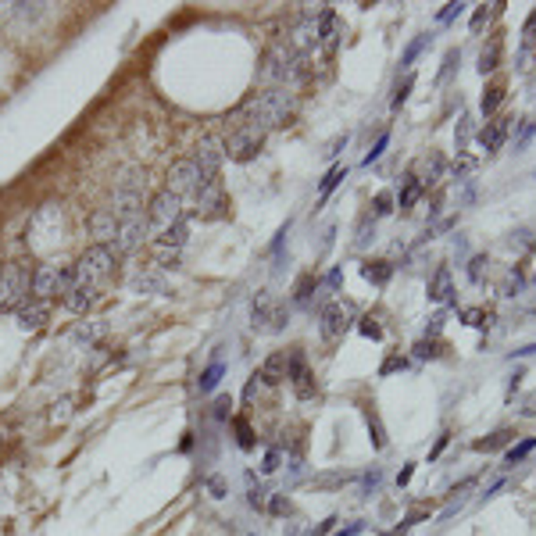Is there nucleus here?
I'll list each match as a JSON object with an SVG mask.
<instances>
[{
	"label": "nucleus",
	"mask_w": 536,
	"mask_h": 536,
	"mask_svg": "<svg viewBox=\"0 0 536 536\" xmlns=\"http://www.w3.org/2000/svg\"><path fill=\"white\" fill-rule=\"evenodd\" d=\"M294 115V93L287 86H272V89H261L254 93L243 111H240V122L254 125V129L268 133V129H279V125H287Z\"/></svg>",
	"instance_id": "1"
},
{
	"label": "nucleus",
	"mask_w": 536,
	"mask_h": 536,
	"mask_svg": "<svg viewBox=\"0 0 536 536\" xmlns=\"http://www.w3.org/2000/svg\"><path fill=\"white\" fill-rule=\"evenodd\" d=\"M33 272L29 261H8L0 268V311H15L33 297Z\"/></svg>",
	"instance_id": "2"
},
{
	"label": "nucleus",
	"mask_w": 536,
	"mask_h": 536,
	"mask_svg": "<svg viewBox=\"0 0 536 536\" xmlns=\"http://www.w3.org/2000/svg\"><path fill=\"white\" fill-rule=\"evenodd\" d=\"M115 250L108 247V243H93V247H86L82 254H79V261L72 265L75 268V287H101V282L115 272Z\"/></svg>",
	"instance_id": "3"
},
{
	"label": "nucleus",
	"mask_w": 536,
	"mask_h": 536,
	"mask_svg": "<svg viewBox=\"0 0 536 536\" xmlns=\"http://www.w3.org/2000/svg\"><path fill=\"white\" fill-rule=\"evenodd\" d=\"M75 290V268L72 265H40L33 272V297L50 300V297H68Z\"/></svg>",
	"instance_id": "4"
},
{
	"label": "nucleus",
	"mask_w": 536,
	"mask_h": 536,
	"mask_svg": "<svg viewBox=\"0 0 536 536\" xmlns=\"http://www.w3.org/2000/svg\"><path fill=\"white\" fill-rule=\"evenodd\" d=\"M261 143H265V133L254 129V125H247V122H240V118L233 122L229 136L222 140L229 161H250V157H258L261 154Z\"/></svg>",
	"instance_id": "5"
},
{
	"label": "nucleus",
	"mask_w": 536,
	"mask_h": 536,
	"mask_svg": "<svg viewBox=\"0 0 536 536\" xmlns=\"http://www.w3.org/2000/svg\"><path fill=\"white\" fill-rule=\"evenodd\" d=\"M182 197H175V194H168V190H161V194H154L150 197V204H147V226H150V236H161L168 226H175L179 218L186 215L182 211Z\"/></svg>",
	"instance_id": "6"
},
{
	"label": "nucleus",
	"mask_w": 536,
	"mask_h": 536,
	"mask_svg": "<svg viewBox=\"0 0 536 536\" xmlns=\"http://www.w3.org/2000/svg\"><path fill=\"white\" fill-rule=\"evenodd\" d=\"M201 182H204V175H201V168H197L194 157H179V161H172V168H168L165 190L186 201V197H194L201 190Z\"/></svg>",
	"instance_id": "7"
},
{
	"label": "nucleus",
	"mask_w": 536,
	"mask_h": 536,
	"mask_svg": "<svg viewBox=\"0 0 536 536\" xmlns=\"http://www.w3.org/2000/svg\"><path fill=\"white\" fill-rule=\"evenodd\" d=\"M147 240H150V226H147V215H140V218H129V222H118V233L108 247L115 250V258H122V254H133Z\"/></svg>",
	"instance_id": "8"
},
{
	"label": "nucleus",
	"mask_w": 536,
	"mask_h": 536,
	"mask_svg": "<svg viewBox=\"0 0 536 536\" xmlns=\"http://www.w3.org/2000/svg\"><path fill=\"white\" fill-rule=\"evenodd\" d=\"M190 201H194V211H197L201 218H218V215H226V186H222V179H204L201 190H197Z\"/></svg>",
	"instance_id": "9"
},
{
	"label": "nucleus",
	"mask_w": 536,
	"mask_h": 536,
	"mask_svg": "<svg viewBox=\"0 0 536 536\" xmlns=\"http://www.w3.org/2000/svg\"><path fill=\"white\" fill-rule=\"evenodd\" d=\"M190 157L197 161L204 179H218V168H222V161H226V147H222L218 136H201V143L194 147Z\"/></svg>",
	"instance_id": "10"
},
{
	"label": "nucleus",
	"mask_w": 536,
	"mask_h": 536,
	"mask_svg": "<svg viewBox=\"0 0 536 536\" xmlns=\"http://www.w3.org/2000/svg\"><path fill=\"white\" fill-rule=\"evenodd\" d=\"M287 322H290V311L282 307V304H275L268 294H261V297L254 300V329L275 333V329H282Z\"/></svg>",
	"instance_id": "11"
},
{
	"label": "nucleus",
	"mask_w": 536,
	"mask_h": 536,
	"mask_svg": "<svg viewBox=\"0 0 536 536\" xmlns=\"http://www.w3.org/2000/svg\"><path fill=\"white\" fill-rule=\"evenodd\" d=\"M287 379L294 383V390H297V397H314V375H311V368H307V358H304V351L300 347H294V351L287 354Z\"/></svg>",
	"instance_id": "12"
},
{
	"label": "nucleus",
	"mask_w": 536,
	"mask_h": 536,
	"mask_svg": "<svg viewBox=\"0 0 536 536\" xmlns=\"http://www.w3.org/2000/svg\"><path fill=\"white\" fill-rule=\"evenodd\" d=\"M354 319V307L347 304V300H333L322 307V336L326 340H340L347 333V326H351Z\"/></svg>",
	"instance_id": "13"
},
{
	"label": "nucleus",
	"mask_w": 536,
	"mask_h": 536,
	"mask_svg": "<svg viewBox=\"0 0 536 536\" xmlns=\"http://www.w3.org/2000/svg\"><path fill=\"white\" fill-rule=\"evenodd\" d=\"M340 40H343V22H340V15L333 8H322L319 11V47L326 54H333L340 47Z\"/></svg>",
	"instance_id": "14"
},
{
	"label": "nucleus",
	"mask_w": 536,
	"mask_h": 536,
	"mask_svg": "<svg viewBox=\"0 0 536 536\" xmlns=\"http://www.w3.org/2000/svg\"><path fill=\"white\" fill-rule=\"evenodd\" d=\"M15 319H18V326L22 329H40L43 322H47V300H36V297H29L25 304H18L15 307Z\"/></svg>",
	"instance_id": "15"
},
{
	"label": "nucleus",
	"mask_w": 536,
	"mask_h": 536,
	"mask_svg": "<svg viewBox=\"0 0 536 536\" xmlns=\"http://www.w3.org/2000/svg\"><path fill=\"white\" fill-rule=\"evenodd\" d=\"M111 215L118 218V222H129V218H140V215H147V208H143V194H118V190H115V201H111Z\"/></svg>",
	"instance_id": "16"
},
{
	"label": "nucleus",
	"mask_w": 536,
	"mask_h": 536,
	"mask_svg": "<svg viewBox=\"0 0 536 536\" xmlns=\"http://www.w3.org/2000/svg\"><path fill=\"white\" fill-rule=\"evenodd\" d=\"M89 233L97 236V243H111L115 233H118V218L111 215V208H101L89 215Z\"/></svg>",
	"instance_id": "17"
},
{
	"label": "nucleus",
	"mask_w": 536,
	"mask_h": 536,
	"mask_svg": "<svg viewBox=\"0 0 536 536\" xmlns=\"http://www.w3.org/2000/svg\"><path fill=\"white\" fill-rule=\"evenodd\" d=\"M504 140H508V118H493L483 125V133H479V147L486 154H497L504 147Z\"/></svg>",
	"instance_id": "18"
},
{
	"label": "nucleus",
	"mask_w": 536,
	"mask_h": 536,
	"mask_svg": "<svg viewBox=\"0 0 536 536\" xmlns=\"http://www.w3.org/2000/svg\"><path fill=\"white\" fill-rule=\"evenodd\" d=\"M258 379L265 386H279L282 379H287V354H268L265 365H261V372H258Z\"/></svg>",
	"instance_id": "19"
},
{
	"label": "nucleus",
	"mask_w": 536,
	"mask_h": 536,
	"mask_svg": "<svg viewBox=\"0 0 536 536\" xmlns=\"http://www.w3.org/2000/svg\"><path fill=\"white\" fill-rule=\"evenodd\" d=\"M115 190L118 194H143L147 190V172L143 168H122L118 179H115Z\"/></svg>",
	"instance_id": "20"
},
{
	"label": "nucleus",
	"mask_w": 536,
	"mask_h": 536,
	"mask_svg": "<svg viewBox=\"0 0 536 536\" xmlns=\"http://www.w3.org/2000/svg\"><path fill=\"white\" fill-rule=\"evenodd\" d=\"M422 190H426V186H422V179H419L415 172H412V175H404V182H400V197H397V208H400V211H412V208L419 204Z\"/></svg>",
	"instance_id": "21"
},
{
	"label": "nucleus",
	"mask_w": 536,
	"mask_h": 536,
	"mask_svg": "<svg viewBox=\"0 0 536 536\" xmlns=\"http://www.w3.org/2000/svg\"><path fill=\"white\" fill-rule=\"evenodd\" d=\"M129 287H133L136 294H161V290H165V275L154 272V268H147V272H136V275H133Z\"/></svg>",
	"instance_id": "22"
},
{
	"label": "nucleus",
	"mask_w": 536,
	"mask_h": 536,
	"mask_svg": "<svg viewBox=\"0 0 536 536\" xmlns=\"http://www.w3.org/2000/svg\"><path fill=\"white\" fill-rule=\"evenodd\" d=\"M500 54H504V40L500 36H490L486 47H483V54H479V72L483 75L493 72V68H500Z\"/></svg>",
	"instance_id": "23"
},
{
	"label": "nucleus",
	"mask_w": 536,
	"mask_h": 536,
	"mask_svg": "<svg viewBox=\"0 0 536 536\" xmlns=\"http://www.w3.org/2000/svg\"><path fill=\"white\" fill-rule=\"evenodd\" d=\"M186 236H190V218H179L175 226H168L161 236H157V243H165V247H172V250H182V243H186Z\"/></svg>",
	"instance_id": "24"
},
{
	"label": "nucleus",
	"mask_w": 536,
	"mask_h": 536,
	"mask_svg": "<svg viewBox=\"0 0 536 536\" xmlns=\"http://www.w3.org/2000/svg\"><path fill=\"white\" fill-rule=\"evenodd\" d=\"M454 290H451V268L447 265H440L436 275L429 279V300H447Z\"/></svg>",
	"instance_id": "25"
},
{
	"label": "nucleus",
	"mask_w": 536,
	"mask_h": 536,
	"mask_svg": "<svg viewBox=\"0 0 536 536\" xmlns=\"http://www.w3.org/2000/svg\"><path fill=\"white\" fill-rule=\"evenodd\" d=\"M93 300H97V287H75L68 297H65V307L68 311H75V314H82Z\"/></svg>",
	"instance_id": "26"
},
{
	"label": "nucleus",
	"mask_w": 536,
	"mask_h": 536,
	"mask_svg": "<svg viewBox=\"0 0 536 536\" xmlns=\"http://www.w3.org/2000/svg\"><path fill=\"white\" fill-rule=\"evenodd\" d=\"M361 275L368 282H375V287H386L390 275H393V265L390 261H368V265H361Z\"/></svg>",
	"instance_id": "27"
},
{
	"label": "nucleus",
	"mask_w": 536,
	"mask_h": 536,
	"mask_svg": "<svg viewBox=\"0 0 536 536\" xmlns=\"http://www.w3.org/2000/svg\"><path fill=\"white\" fill-rule=\"evenodd\" d=\"M512 429H497L493 436H486V440H476V451H500L504 444H512Z\"/></svg>",
	"instance_id": "28"
},
{
	"label": "nucleus",
	"mask_w": 536,
	"mask_h": 536,
	"mask_svg": "<svg viewBox=\"0 0 536 536\" xmlns=\"http://www.w3.org/2000/svg\"><path fill=\"white\" fill-rule=\"evenodd\" d=\"M500 101H504V82H493V86L483 93V115H493V111L500 108Z\"/></svg>",
	"instance_id": "29"
},
{
	"label": "nucleus",
	"mask_w": 536,
	"mask_h": 536,
	"mask_svg": "<svg viewBox=\"0 0 536 536\" xmlns=\"http://www.w3.org/2000/svg\"><path fill=\"white\" fill-rule=\"evenodd\" d=\"M440 175H444V157H440V154H429V157H426V179H422V186L436 182Z\"/></svg>",
	"instance_id": "30"
},
{
	"label": "nucleus",
	"mask_w": 536,
	"mask_h": 536,
	"mask_svg": "<svg viewBox=\"0 0 536 536\" xmlns=\"http://www.w3.org/2000/svg\"><path fill=\"white\" fill-rule=\"evenodd\" d=\"M343 179H347V168H333V172H329V175L322 179V186H319V197L326 201V197H329V194L336 190V186H340Z\"/></svg>",
	"instance_id": "31"
},
{
	"label": "nucleus",
	"mask_w": 536,
	"mask_h": 536,
	"mask_svg": "<svg viewBox=\"0 0 536 536\" xmlns=\"http://www.w3.org/2000/svg\"><path fill=\"white\" fill-rule=\"evenodd\" d=\"M154 258H157V265H161V268H175V265H179V250H172V247H165V243H157V247H154Z\"/></svg>",
	"instance_id": "32"
},
{
	"label": "nucleus",
	"mask_w": 536,
	"mask_h": 536,
	"mask_svg": "<svg viewBox=\"0 0 536 536\" xmlns=\"http://www.w3.org/2000/svg\"><path fill=\"white\" fill-rule=\"evenodd\" d=\"M500 8H504V4H483L476 15H472V33H483V25L490 22V15H497Z\"/></svg>",
	"instance_id": "33"
},
{
	"label": "nucleus",
	"mask_w": 536,
	"mask_h": 536,
	"mask_svg": "<svg viewBox=\"0 0 536 536\" xmlns=\"http://www.w3.org/2000/svg\"><path fill=\"white\" fill-rule=\"evenodd\" d=\"M461 319H465V326H476V329H483V326H490L493 314H490V311H483V307H468V311L461 314Z\"/></svg>",
	"instance_id": "34"
},
{
	"label": "nucleus",
	"mask_w": 536,
	"mask_h": 536,
	"mask_svg": "<svg viewBox=\"0 0 536 536\" xmlns=\"http://www.w3.org/2000/svg\"><path fill=\"white\" fill-rule=\"evenodd\" d=\"M390 211H393V194H390V190L375 194V201H372V215H375V218H383V215H390Z\"/></svg>",
	"instance_id": "35"
},
{
	"label": "nucleus",
	"mask_w": 536,
	"mask_h": 536,
	"mask_svg": "<svg viewBox=\"0 0 536 536\" xmlns=\"http://www.w3.org/2000/svg\"><path fill=\"white\" fill-rule=\"evenodd\" d=\"M368 429H372V444L375 447H386V433H383V422H379V415H375V412H368Z\"/></svg>",
	"instance_id": "36"
},
{
	"label": "nucleus",
	"mask_w": 536,
	"mask_h": 536,
	"mask_svg": "<svg viewBox=\"0 0 536 536\" xmlns=\"http://www.w3.org/2000/svg\"><path fill=\"white\" fill-rule=\"evenodd\" d=\"M440 351H444V343H440V340H419L415 343V354L419 358H440Z\"/></svg>",
	"instance_id": "37"
},
{
	"label": "nucleus",
	"mask_w": 536,
	"mask_h": 536,
	"mask_svg": "<svg viewBox=\"0 0 536 536\" xmlns=\"http://www.w3.org/2000/svg\"><path fill=\"white\" fill-rule=\"evenodd\" d=\"M222 372H226V368L218 365V361H215L208 372H201V390H204V393H208V390H215V383H218V375H222Z\"/></svg>",
	"instance_id": "38"
},
{
	"label": "nucleus",
	"mask_w": 536,
	"mask_h": 536,
	"mask_svg": "<svg viewBox=\"0 0 536 536\" xmlns=\"http://www.w3.org/2000/svg\"><path fill=\"white\" fill-rule=\"evenodd\" d=\"M358 333H361V336H368V340H379V336H383V326H379V322H375L372 314H368V319H361V322H358Z\"/></svg>",
	"instance_id": "39"
},
{
	"label": "nucleus",
	"mask_w": 536,
	"mask_h": 536,
	"mask_svg": "<svg viewBox=\"0 0 536 536\" xmlns=\"http://www.w3.org/2000/svg\"><path fill=\"white\" fill-rule=\"evenodd\" d=\"M472 172H476V157L461 154L458 161H454V175H458V179H465V175H472Z\"/></svg>",
	"instance_id": "40"
},
{
	"label": "nucleus",
	"mask_w": 536,
	"mask_h": 536,
	"mask_svg": "<svg viewBox=\"0 0 536 536\" xmlns=\"http://www.w3.org/2000/svg\"><path fill=\"white\" fill-rule=\"evenodd\" d=\"M233 426H236V440H240V447H254V433H250V426H247L243 419H236Z\"/></svg>",
	"instance_id": "41"
},
{
	"label": "nucleus",
	"mask_w": 536,
	"mask_h": 536,
	"mask_svg": "<svg viewBox=\"0 0 536 536\" xmlns=\"http://www.w3.org/2000/svg\"><path fill=\"white\" fill-rule=\"evenodd\" d=\"M412 86H415V75H404V82L397 86V93H393V108H400L404 101H407V93H412Z\"/></svg>",
	"instance_id": "42"
},
{
	"label": "nucleus",
	"mask_w": 536,
	"mask_h": 536,
	"mask_svg": "<svg viewBox=\"0 0 536 536\" xmlns=\"http://www.w3.org/2000/svg\"><path fill=\"white\" fill-rule=\"evenodd\" d=\"M533 447H536V440H533V436H529V440H522L519 447H512V451H508V461H512V465H515V461H522V458H526Z\"/></svg>",
	"instance_id": "43"
},
{
	"label": "nucleus",
	"mask_w": 536,
	"mask_h": 536,
	"mask_svg": "<svg viewBox=\"0 0 536 536\" xmlns=\"http://www.w3.org/2000/svg\"><path fill=\"white\" fill-rule=\"evenodd\" d=\"M386 143H390V136L383 133V136H379V143H375V147H372V150L365 154V165H372V161H379V157H383V150H386Z\"/></svg>",
	"instance_id": "44"
},
{
	"label": "nucleus",
	"mask_w": 536,
	"mask_h": 536,
	"mask_svg": "<svg viewBox=\"0 0 536 536\" xmlns=\"http://www.w3.org/2000/svg\"><path fill=\"white\" fill-rule=\"evenodd\" d=\"M311 287H314V275H304V279L297 282V294H294V297H297V300H307V294H311Z\"/></svg>",
	"instance_id": "45"
},
{
	"label": "nucleus",
	"mask_w": 536,
	"mask_h": 536,
	"mask_svg": "<svg viewBox=\"0 0 536 536\" xmlns=\"http://www.w3.org/2000/svg\"><path fill=\"white\" fill-rule=\"evenodd\" d=\"M472 118H461V125H458V150H465V143H468V136H472V125H468Z\"/></svg>",
	"instance_id": "46"
},
{
	"label": "nucleus",
	"mask_w": 536,
	"mask_h": 536,
	"mask_svg": "<svg viewBox=\"0 0 536 536\" xmlns=\"http://www.w3.org/2000/svg\"><path fill=\"white\" fill-rule=\"evenodd\" d=\"M426 40H429V36H422V40H415V43H412V47H407V54H404V61H400V65H412V61H415V57H419V50H422V47H426Z\"/></svg>",
	"instance_id": "47"
},
{
	"label": "nucleus",
	"mask_w": 536,
	"mask_h": 536,
	"mask_svg": "<svg viewBox=\"0 0 536 536\" xmlns=\"http://www.w3.org/2000/svg\"><path fill=\"white\" fill-rule=\"evenodd\" d=\"M229 407H233L229 397H218V400H215V419H229Z\"/></svg>",
	"instance_id": "48"
},
{
	"label": "nucleus",
	"mask_w": 536,
	"mask_h": 536,
	"mask_svg": "<svg viewBox=\"0 0 536 536\" xmlns=\"http://www.w3.org/2000/svg\"><path fill=\"white\" fill-rule=\"evenodd\" d=\"M397 368H404V358H397V354H390V358L383 361V368H379V372H383V375H390V372H397Z\"/></svg>",
	"instance_id": "49"
},
{
	"label": "nucleus",
	"mask_w": 536,
	"mask_h": 536,
	"mask_svg": "<svg viewBox=\"0 0 536 536\" xmlns=\"http://www.w3.org/2000/svg\"><path fill=\"white\" fill-rule=\"evenodd\" d=\"M483 265H486L483 254H479V258H472V265H468V279H479V275H483Z\"/></svg>",
	"instance_id": "50"
},
{
	"label": "nucleus",
	"mask_w": 536,
	"mask_h": 536,
	"mask_svg": "<svg viewBox=\"0 0 536 536\" xmlns=\"http://www.w3.org/2000/svg\"><path fill=\"white\" fill-rule=\"evenodd\" d=\"M208 490H211V497H226V483L218 479V476H211V479H208Z\"/></svg>",
	"instance_id": "51"
},
{
	"label": "nucleus",
	"mask_w": 536,
	"mask_h": 536,
	"mask_svg": "<svg viewBox=\"0 0 536 536\" xmlns=\"http://www.w3.org/2000/svg\"><path fill=\"white\" fill-rule=\"evenodd\" d=\"M279 458H282V451H268L261 468H265V472H275V468H279Z\"/></svg>",
	"instance_id": "52"
},
{
	"label": "nucleus",
	"mask_w": 536,
	"mask_h": 536,
	"mask_svg": "<svg viewBox=\"0 0 536 536\" xmlns=\"http://www.w3.org/2000/svg\"><path fill=\"white\" fill-rule=\"evenodd\" d=\"M461 8H465V4H444V11H440V22H451Z\"/></svg>",
	"instance_id": "53"
},
{
	"label": "nucleus",
	"mask_w": 536,
	"mask_h": 536,
	"mask_svg": "<svg viewBox=\"0 0 536 536\" xmlns=\"http://www.w3.org/2000/svg\"><path fill=\"white\" fill-rule=\"evenodd\" d=\"M265 500H268V497H265V490H261V486L250 490V504H254V508H265Z\"/></svg>",
	"instance_id": "54"
},
{
	"label": "nucleus",
	"mask_w": 536,
	"mask_h": 536,
	"mask_svg": "<svg viewBox=\"0 0 536 536\" xmlns=\"http://www.w3.org/2000/svg\"><path fill=\"white\" fill-rule=\"evenodd\" d=\"M272 512H279V515H287V512H290V500H282V497H275V500H272Z\"/></svg>",
	"instance_id": "55"
},
{
	"label": "nucleus",
	"mask_w": 536,
	"mask_h": 536,
	"mask_svg": "<svg viewBox=\"0 0 536 536\" xmlns=\"http://www.w3.org/2000/svg\"><path fill=\"white\" fill-rule=\"evenodd\" d=\"M522 33H526V36H536V11L526 18V29H522Z\"/></svg>",
	"instance_id": "56"
},
{
	"label": "nucleus",
	"mask_w": 536,
	"mask_h": 536,
	"mask_svg": "<svg viewBox=\"0 0 536 536\" xmlns=\"http://www.w3.org/2000/svg\"><path fill=\"white\" fill-rule=\"evenodd\" d=\"M361 529H365V526H361V522H358V526H347V529H340V533H336V536H358V533H361Z\"/></svg>",
	"instance_id": "57"
},
{
	"label": "nucleus",
	"mask_w": 536,
	"mask_h": 536,
	"mask_svg": "<svg viewBox=\"0 0 536 536\" xmlns=\"http://www.w3.org/2000/svg\"><path fill=\"white\" fill-rule=\"evenodd\" d=\"M412 472H415V468H412V465H407V468H404V472H400V476H397V483H400V486H404V483H407V479H412Z\"/></svg>",
	"instance_id": "58"
},
{
	"label": "nucleus",
	"mask_w": 536,
	"mask_h": 536,
	"mask_svg": "<svg viewBox=\"0 0 536 536\" xmlns=\"http://www.w3.org/2000/svg\"><path fill=\"white\" fill-rule=\"evenodd\" d=\"M390 536H404V529H397V533H390Z\"/></svg>",
	"instance_id": "59"
},
{
	"label": "nucleus",
	"mask_w": 536,
	"mask_h": 536,
	"mask_svg": "<svg viewBox=\"0 0 536 536\" xmlns=\"http://www.w3.org/2000/svg\"><path fill=\"white\" fill-rule=\"evenodd\" d=\"M0 268H4V265H0Z\"/></svg>",
	"instance_id": "60"
}]
</instances>
